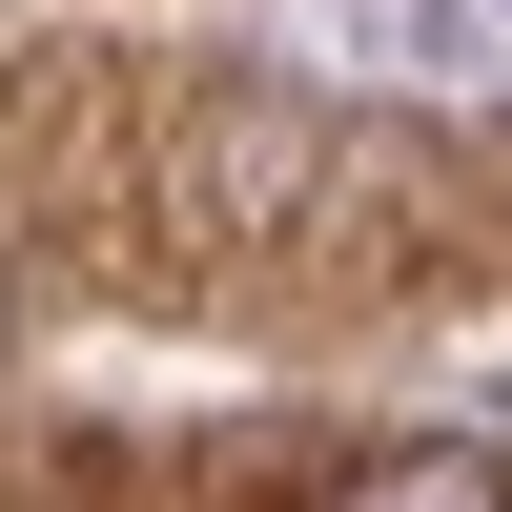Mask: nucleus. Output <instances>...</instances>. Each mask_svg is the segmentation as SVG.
<instances>
[{
	"instance_id": "1",
	"label": "nucleus",
	"mask_w": 512,
	"mask_h": 512,
	"mask_svg": "<svg viewBox=\"0 0 512 512\" xmlns=\"http://www.w3.org/2000/svg\"><path fill=\"white\" fill-rule=\"evenodd\" d=\"M349 512H512V472H472V451H451V472H369Z\"/></svg>"
}]
</instances>
